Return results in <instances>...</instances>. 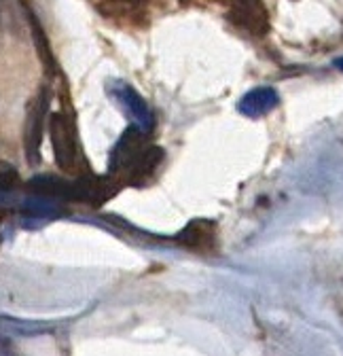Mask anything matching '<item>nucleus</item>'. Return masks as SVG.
I'll return each mask as SVG.
<instances>
[{"label":"nucleus","instance_id":"nucleus-9","mask_svg":"<svg viewBox=\"0 0 343 356\" xmlns=\"http://www.w3.org/2000/svg\"><path fill=\"white\" fill-rule=\"evenodd\" d=\"M17 183V172L7 161H0V187H13Z\"/></svg>","mask_w":343,"mask_h":356},{"label":"nucleus","instance_id":"nucleus-8","mask_svg":"<svg viewBox=\"0 0 343 356\" xmlns=\"http://www.w3.org/2000/svg\"><path fill=\"white\" fill-rule=\"evenodd\" d=\"M30 22H32V32H34V40H36L38 56H40L42 64H45V68H47V70H51V68L56 66V62H53V54H51L49 42H47L45 34H42V30L38 28V22H36V17H34L32 13H30Z\"/></svg>","mask_w":343,"mask_h":356},{"label":"nucleus","instance_id":"nucleus-1","mask_svg":"<svg viewBox=\"0 0 343 356\" xmlns=\"http://www.w3.org/2000/svg\"><path fill=\"white\" fill-rule=\"evenodd\" d=\"M144 129H140L138 125L127 127V131L121 136V140L117 143V147L112 149L110 155V174H125L134 181H140V178L149 176L159 159H161V151L155 147H147L144 143Z\"/></svg>","mask_w":343,"mask_h":356},{"label":"nucleus","instance_id":"nucleus-4","mask_svg":"<svg viewBox=\"0 0 343 356\" xmlns=\"http://www.w3.org/2000/svg\"><path fill=\"white\" fill-rule=\"evenodd\" d=\"M51 102V94L49 89L42 87L34 104L30 106L28 119H26V153L30 163H38L40 161V143H42V125H45V117H47V108Z\"/></svg>","mask_w":343,"mask_h":356},{"label":"nucleus","instance_id":"nucleus-3","mask_svg":"<svg viewBox=\"0 0 343 356\" xmlns=\"http://www.w3.org/2000/svg\"><path fill=\"white\" fill-rule=\"evenodd\" d=\"M227 17L250 36L261 38L269 32V15L263 0H227Z\"/></svg>","mask_w":343,"mask_h":356},{"label":"nucleus","instance_id":"nucleus-7","mask_svg":"<svg viewBox=\"0 0 343 356\" xmlns=\"http://www.w3.org/2000/svg\"><path fill=\"white\" fill-rule=\"evenodd\" d=\"M214 238H217V225L212 220H193L187 225V229L178 236V240L183 244H187L189 248L201 250V248H210L214 244Z\"/></svg>","mask_w":343,"mask_h":356},{"label":"nucleus","instance_id":"nucleus-5","mask_svg":"<svg viewBox=\"0 0 343 356\" xmlns=\"http://www.w3.org/2000/svg\"><path fill=\"white\" fill-rule=\"evenodd\" d=\"M110 96L121 104V108L127 113V117L132 119L134 125H138L140 129H144L147 134L155 127V117L149 111L147 102L134 92V89L123 83V81H112L110 83Z\"/></svg>","mask_w":343,"mask_h":356},{"label":"nucleus","instance_id":"nucleus-6","mask_svg":"<svg viewBox=\"0 0 343 356\" xmlns=\"http://www.w3.org/2000/svg\"><path fill=\"white\" fill-rule=\"evenodd\" d=\"M278 106V94L271 87H259L248 92L242 100H240V113L246 117H261L267 115L269 111H274Z\"/></svg>","mask_w":343,"mask_h":356},{"label":"nucleus","instance_id":"nucleus-2","mask_svg":"<svg viewBox=\"0 0 343 356\" xmlns=\"http://www.w3.org/2000/svg\"><path fill=\"white\" fill-rule=\"evenodd\" d=\"M49 131H51L53 155H56L58 165L66 174L81 176L85 170H87V163H85V157L78 149L72 117L66 113H53L49 117Z\"/></svg>","mask_w":343,"mask_h":356},{"label":"nucleus","instance_id":"nucleus-10","mask_svg":"<svg viewBox=\"0 0 343 356\" xmlns=\"http://www.w3.org/2000/svg\"><path fill=\"white\" fill-rule=\"evenodd\" d=\"M335 66L343 72V58H337V60H335Z\"/></svg>","mask_w":343,"mask_h":356}]
</instances>
